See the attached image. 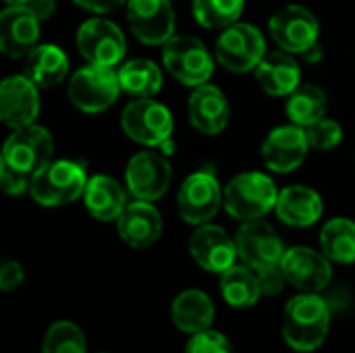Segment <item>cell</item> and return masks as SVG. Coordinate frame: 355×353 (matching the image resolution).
Here are the masks:
<instances>
[{
	"mask_svg": "<svg viewBox=\"0 0 355 353\" xmlns=\"http://www.w3.org/2000/svg\"><path fill=\"white\" fill-rule=\"evenodd\" d=\"M223 206V187L212 169H200L185 177L177 193V208L185 223L206 225Z\"/></svg>",
	"mask_w": 355,
	"mask_h": 353,
	"instance_id": "cell-8",
	"label": "cell"
},
{
	"mask_svg": "<svg viewBox=\"0 0 355 353\" xmlns=\"http://www.w3.org/2000/svg\"><path fill=\"white\" fill-rule=\"evenodd\" d=\"M162 62L164 69L187 87L208 83L214 73V58L196 35H173L164 44Z\"/></svg>",
	"mask_w": 355,
	"mask_h": 353,
	"instance_id": "cell-5",
	"label": "cell"
},
{
	"mask_svg": "<svg viewBox=\"0 0 355 353\" xmlns=\"http://www.w3.org/2000/svg\"><path fill=\"white\" fill-rule=\"evenodd\" d=\"M322 54H324V50H322V46H320V42H318V44H314V46L304 54V58H306V62H318V60L322 58Z\"/></svg>",
	"mask_w": 355,
	"mask_h": 353,
	"instance_id": "cell-40",
	"label": "cell"
},
{
	"mask_svg": "<svg viewBox=\"0 0 355 353\" xmlns=\"http://www.w3.org/2000/svg\"><path fill=\"white\" fill-rule=\"evenodd\" d=\"M121 92L135 98H152L162 87V71L156 62L148 58H133L125 62L119 71Z\"/></svg>",
	"mask_w": 355,
	"mask_h": 353,
	"instance_id": "cell-29",
	"label": "cell"
},
{
	"mask_svg": "<svg viewBox=\"0 0 355 353\" xmlns=\"http://www.w3.org/2000/svg\"><path fill=\"white\" fill-rule=\"evenodd\" d=\"M42 353H87V341L81 327L71 320L52 322L44 335Z\"/></svg>",
	"mask_w": 355,
	"mask_h": 353,
	"instance_id": "cell-32",
	"label": "cell"
},
{
	"mask_svg": "<svg viewBox=\"0 0 355 353\" xmlns=\"http://www.w3.org/2000/svg\"><path fill=\"white\" fill-rule=\"evenodd\" d=\"M237 256L254 270L279 266L285 256V243L279 233L262 218L241 223L235 235Z\"/></svg>",
	"mask_w": 355,
	"mask_h": 353,
	"instance_id": "cell-12",
	"label": "cell"
},
{
	"mask_svg": "<svg viewBox=\"0 0 355 353\" xmlns=\"http://www.w3.org/2000/svg\"><path fill=\"white\" fill-rule=\"evenodd\" d=\"M171 0H127V21L133 35L148 46H164L175 35Z\"/></svg>",
	"mask_w": 355,
	"mask_h": 353,
	"instance_id": "cell-14",
	"label": "cell"
},
{
	"mask_svg": "<svg viewBox=\"0 0 355 353\" xmlns=\"http://www.w3.org/2000/svg\"><path fill=\"white\" fill-rule=\"evenodd\" d=\"M327 108H329V96L322 87L314 83H300V87L287 96V104H285V112L289 121L304 129L327 117Z\"/></svg>",
	"mask_w": 355,
	"mask_h": 353,
	"instance_id": "cell-28",
	"label": "cell"
},
{
	"mask_svg": "<svg viewBox=\"0 0 355 353\" xmlns=\"http://www.w3.org/2000/svg\"><path fill=\"white\" fill-rule=\"evenodd\" d=\"M87 175L83 164L75 160H50L33 173L29 193L46 208H56L75 202L83 196Z\"/></svg>",
	"mask_w": 355,
	"mask_h": 353,
	"instance_id": "cell-3",
	"label": "cell"
},
{
	"mask_svg": "<svg viewBox=\"0 0 355 353\" xmlns=\"http://www.w3.org/2000/svg\"><path fill=\"white\" fill-rule=\"evenodd\" d=\"M268 31L279 50H285L293 56H304L314 44H318L320 23L310 8L289 4L270 17Z\"/></svg>",
	"mask_w": 355,
	"mask_h": 353,
	"instance_id": "cell-9",
	"label": "cell"
},
{
	"mask_svg": "<svg viewBox=\"0 0 355 353\" xmlns=\"http://www.w3.org/2000/svg\"><path fill=\"white\" fill-rule=\"evenodd\" d=\"M121 127L133 141L148 148H158L173 137L175 121L164 104L156 102L154 98H137L125 106L121 114Z\"/></svg>",
	"mask_w": 355,
	"mask_h": 353,
	"instance_id": "cell-7",
	"label": "cell"
},
{
	"mask_svg": "<svg viewBox=\"0 0 355 353\" xmlns=\"http://www.w3.org/2000/svg\"><path fill=\"white\" fill-rule=\"evenodd\" d=\"M306 137H308L310 148L318 152H329L343 141V127L337 121L322 117L320 121L306 127Z\"/></svg>",
	"mask_w": 355,
	"mask_h": 353,
	"instance_id": "cell-33",
	"label": "cell"
},
{
	"mask_svg": "<svg viewBox=\"0 0 355 353\" xmlns=\"http://www.w3.org/2000/svg\"><path fill=\"white\" fill-rule=\"evenodd\" d=\"M266 40L262 31L250 23H233L220 29L214 46V58L229 73H250L266 54Z\"/></svg>",
	"mask_w": 355,
	"mask_h": 353,
	"instance_id": "cell-4",
	"label": "cell"
},
{
	"mask_svg": "<svg viewBox=\"0 0 355 353\" xmlns=\"http://www.w3.org/2000/svg\"><path fill=\"white\" fill-rule=\"evenodd\" d=\"M187 112L191 125L202 135H218L227 129L231 119V106L225 92L210 83L193 87L187 102Z\"/></svg>",
	"mask_w": 355,
	"mask_h": 353,
	"instance_id": "cell-20",
	"label": "cell"
},
{
	"mask_svg": "<svg viewBox=\"0 0 355 353\" xmlns=\"http://www.w3.org/2000/svg\"><path fill=\"white\" fill-rule=\"evenodd\" d=\"M98 353H106V352H98Z\"/></svg>",
	"mask_w": 355,
	"mask_h": 353,
	"instance_id": "cell-43",
	"label": "cell"
},
{
	"mask_svg": "<svg viewBox=\"0 0 355 353\" xmlns=\"http://www.w3.org/2000/svg\"><path fill=\"white\" fill-rule=\"evenodd\" d=\"M40 114V92L27 75H10L0 81V123L19 129L35 123Z\"/></svg>",
	"mask_w": 355,
	"mask_h": 353,
	"instance_id": "cell-19",
	"label": "cell"
},
{
	"mask_svg": "<svg viewBox=\"0 0 355 353\" xmlns=\"http://www.w3.org/2000/svg\"><path fill=\"white\" fill-rule=\"evenodd\" d=\"M77 48L89 64L114 67L127 52V40L108 19H89L77 29Z\"/></svg>",
	"mask_w": 355,
	"mask_h": 353,
	"instance_id": "cell-11",
	"label": "cell"
},
{
	"mask_svg": "<svg viewBox=\"0 0 355 353\" xmlns=\"http://www.w3.org/2000/svg\"><path fill=\"white\" fill-rule=\"evenodd\" d=\"M310 144L306 129L300 125H281L275 127L262 141V160L266 169L279 175L297 171L308 156Z\"/></svg>",
	"mask_w": 355,
	"mask_h": 353,
	"instance_id": "cell-16",
	"label": "cell"
},
{
	"mask_svg": "<svg viewBox=\"0 0 355 353\" xmlns=\"http://www.w3.org/2000/svg\"><path fill=\"white\" fill-rule=\"evenodd\" d=\"M277 198V183L260 171L239 173L223 189V206L227 214L239 223L264 218L275 210Z\"/></svg>",
	"mask_w": 355,
	"mask_h": 353,
	"instance_id": "cell-2",
	"label": "cell"
},
{
	"mask_svg": "<svg viewBox=\"0 0 355 353\" xmlns=\"http://www.w3.org/2000/svg\"><path fill=\"white\" fill-rule=\"evenodd\" d=\"M185 353H235L231 341L212 329L191 335L189 343L185 345Z\"/></svg>",
	"mask_w": 355,
	"mask_h": 353,
	"instance_id": "cell-34",
	"label": "cell"
},
{
	"mask_svg": "<svg viewBox=\"0 0 355 353\" xmlns=\"http://www.w3.org/2000/svg\"><path fill=\"white\" fill-rule=\"evenodd\" d=\"M67 92L75 108L87 114H96L108 110L116 102L121 83L112 67L87 64L71 75Z\"/></svg>",
	"mask_w": 355,
	"mask_h": 353,
	"instance_id": "cell-6",
	"label": "cell"
},
{
	"mask_svg": "<svg viewBox=\"0 0 355 353\" xmlns=\"http://www.w3.org/2000/svg\"><path fill=\"white\" fill-rule=\"evenodd\" d=\"M25 58V75L37 87H54L69 73V58L54 44H37Z\"/></svg>",
	"mask_w": 355,
	"mask_h": 353,
	"instance_id": "cell-26",
	"label": "cell"
},
{
	"mask_svg": "<svg viewBox=\"0 0 355 353\" xmlns=\"http://www.w3.org/2000/svg\"><path fill=\"white\" fill-rule=\"evenodd\" d=\"M25 4L31 8V12H33L42 23L48 21V19L54 15V10H56V2H54V0H27Z\"/></svg>",
	"mask_w": 355,
	"mask_h": 353,
	"instance_id": "cell-39",
	"label": "cell"
},
{
	"mask_svg": "<svg viewBox=\"0 0 355 353\" xmlns=\"http://www.w3.org/2000/svg\"><path fill=\"white\" fill-rule=\"evenodd\" d=\"M275 212L281 223L295 229H306L320 221L324 202L322 196L308 185H289L279 191Z\"/></svg>",
	"mask_w": 355,
	"mask_h": 353,
	"instance_id": "cell-23",
	"label": "cell"
},
{
	"mask_svg": "<svg viewBox=\"0 0 355 353\" xmlns=\"http://www.w3.org/2000/svg\"><path fill=\"white\" fill-rule=\"evenodd\" d=\"M25 281V270L17 260H8L2 258L0 260V293H8L15 291L17 287H21Z\"/></svg>",
	"mask_w": 355,
	"mask_h": 353,
	"instance_id": "cell-36",
	"label": "cell"
},
{
	"mask_svg": "<svg viewBox=\"0 0 355 353\" xmlns=\"http://www.w3.org/2000/svg\"><path fill=\"white\" fill-rule=\"evenodd\" d=\"M29 185H31V175L4 166V173H2V179H0V189L4 193L21 196L25 191H29Z\"/></svg>",
	"mask_w": 355,
	"mask_h": 353,
	"instance_id": "cell-37",
	"label": "cell"
},
{
	"mask_svg": "<svg viewBox=\"0 0 355 353\" xmlns=\"http://www.w3.org/2000/svg\"><path fill=\"white\" fill-rule=\"evenodd\" d=\"M4 158H2V150H0V179H2V173H4Z\"/></svg>",
	"mask_w": 355,
	"mask_h": 353,
	"instance_id": "cell-41",
	"label": "cell"
},
{
	"mask_svg": "<svg viewBox=\"0 0 355 353\" xmlns=\"http://www.w3.org/2000/svg\"><path fill=\"white\" fill-rule=\"evenodd\" d=\"M320 250L322 254L337 264L355 262V223L352 218L337 216L324 223L320 231Z\"/></svg>",
	"mask_w": 355,
	"mask_h": 353,
	"instance_id": "cell-30",
	"label": "cell"
},
{
	"mask_svg": "<svg viewBox=\"0 0 355 353\" xmlns=\"http://www.w3.org/2000/svg\"><path fill=\"white\" fill-rule=\"evenodd\" d=\"M256 277H258V285H260V291H262V298H275L283 291L287 279L281 270V264L279 266H270V268H260V270H254Z\"/></svg>",
	"mask_w": 355,
	"mask_h": 353,
	"instance_id": "cell-35",
	"label": "cell"
},
{
	"mask_svg": "<svg viewBox=\"0 0 355 353\" xmlns=\"http://www.w3.org/2000/svg\"><path fill=\"white\" fill-rule=\"evenodd\" d=\"M258 85L275 98H287L302 83V69L293 54L285 50L266 52L254 69Z\"/></svg>",
	"mask_w": 355,
	"mask_h": 353,
	"instance_id": "cell-22",
	"label": "cell"
},
{
	"mask_svg": "<svg viewBox=\"0 0 355 353\" xmlns=\"http://www.w3.org/2000/svg\"><path fill=\"white\" fill-rule=\"evenodd\" d=\"M281 270L287 283L300 289L302 293H320L329 287L333 279L331 260L322 252L304 246L285 250Z\"/></svg>",
	"mask_w": 355,
	"mask_h": 353,
	"instance_id": "cell-15",
	"label": "cell"
},
{
	"mask_svg": "<svg viewBox=\"0 0 355 353\" xmlns=\"http://www.w3.org/2000/svg\"><path fill=\"white\" fill-rule=\"evenodd\" d=\"M245 0H193V17L204 29H225L243 15Z\"/></svg>",
	"mask_w": 355,
	"mask_h": 353,
	"instance_id": "cell-31",
	"label": "cell"
},
{
	"mask_svg": "<svg viewBox=\"0 0 355 353\" xmlns=\"http://www.w3.org/2000/svg\"><path fill=\"white\" fill-rule=\"evenodd\" d=\"M171 181H173V169L164 154L139 152L127 162L125 183L135 200L141 202L160 200L168 191Z\"/></svg>",
	"mask_w": 355,
	"mask_h": 353,
	"instance_id": "cell-13",
	"label": "cell"
},
{
	"mask_svg": "<svg viewBox=\"0 0 355 353\" xmlns=\"http://www.w3.org/2000/svg\"><path fill=\"white\" fill-rule=\"evenodd\" d=\"M83 202H85L87 212L96 221H102V223L116 221L121 212L125 210V206L129 204L123 185L108 175H96L87 179Z\"/></svg>",
	"mask_w": 355,
	"mask_h": 353,
	"instance_id": "cell-24",
	"label": "cell"
},
{
	"mask_svg": "<svg viewBox=\"0 0 355 353\" xmlns=\"http://www.w3.org/2000/svg\"><path fill=\"white\" fill-rule=\"evenodd\" d=\"M77 6L89 10V12H98V15H106L112 12L116 8H121L123 4H127V0H73Z\"/></svg>",
	"mask_w": 355,
	"mask_h": 353,
	"instance_id": "cell-38",
	"label": "cell"
},
{
	"mask_svg": "<svg viewBox=\"0 0 355 353\" xmlns=\"http://www.w3.org/2000/svg\"><path fill=\"white\" fill-rule=\"evenodd\" d=\"M220 293L231 308H252L260 302L262 291L254 268L245 264H233L220 275Z\"/></svg>",
	"mask_w": 355,
	"mask_h": 353,
	"instance_id": "cell-27",
	"label": "cell"
},
{
	"mask_svg": "<svg viewBox=\"0 0 355 353\" xmlns=\"http://www.w3.org/2000/svg\"><path fill=\"white\" fill-rule=\"evenodd\" d=\"M119 237L135 250H146L154 246L162 235V216L152 202L135 200L125 206L116 218Z\"/></svg>",
	"mask_w": 355,
	"mask_h": 353,
	"instance_id": "cell-21",
	"label": "cell"
},
{
	"mask_svg": "<svg viewBox=\"0 0 355 353\" xmlns=\"http://www.w3.org/2000/svg\"><path fill=\"white\" fill-rule=\"evenodd\" d=\"M54 154V141L48 129L31 123L19 129H12V133L6 137L2 146V158L8 169L27 173L33 177L35 171H40L44 164L52 160Z\"/></svg>",
	"mask_w": 355,
	"mask_h": 353,
	"instance_id": "cell-10",
	"label": "cell"
},
{
	"mask_svg": "<svg viewBox=\"0 0 355 353\" xmlns=\"http://www.w3.org/2000/svg\"><path fill=\"white\" fill-rule=\"evenodd\" d=\"M171 318L175 327L187 335L208 331L214 322V304L200 289L181 291L171 306Z\"/></svg>",
	"mask_w": 355,
	"mask_h": 353,
	"instance_id": "cell-25",
	"label": "cell"
},
{
	"mask_svg": "<svg viewBox=\"0 0 355 353\" xmlns=\"http://www.w3.org/2000/svg\"><path fill=\"white\" fill-rule=\"evenodd\" d=\"M42 21L27 4H8L0 10V52L8 58H25L40 42Z\"/></svg>",
	"mask_w": 355,
	"mask_h": 353,
	"instance_id": "cell-18",
	"label": "cell"
},
{
	"mask_svg": "<svg viewBox=\"0 0 355 353\" xmlns=\"http://www.w3.org/2000/svg\"><path fill=\"white\" fill-rule=\"evenodd\" d=\"M331 329V306L318 293H300L283 312V339L295 352L318 350Z\"/></svg>",
	"mask_w": 355,
	"mask_h": 353,
	"instance_id": "cell-1",
	"label": "cell"
},
{
	"mask_svg": "<svg viewBox=\"0 0 355 353\" xmlns=\"http://www.w3.org/2000/svg\"><path fill=\"white\" fill-rule=\"evenodd\" d=\"M189 254L196 264L208 273L223 275L227 268L237 264V246L223 227L206 223L200 225L189 239Z\"/></svg>",
	"mask_w": 355,
	"mask_h": 353,
	"instance_id": "cell-17",
	"label": "cell"
},
{
	"mask_svg": "<svg viewBox=\"0 0 355 353\" xmlns=\"http://www.w3.org/2000/svg\"><path fill=\"white\" fill-rule=\"evenodd\" d=\"M6 4H25L27 0H4Z\"/></svg>",
	"mask_w": 355,
	"mask_h": 353,
	"instance_id": "cell-42",
	"label": "cell"
}]
</instances>
